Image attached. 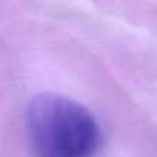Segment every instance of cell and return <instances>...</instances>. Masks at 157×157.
<instances>
[{
  "label": "cell",
  "instance_id": "6da1fadb",
  "mask_svg": "<svg viewBox=\"0 0 157 157\" xmlns=\"http://www.w3.org/2000/svg\"><path fill=\"white\" fill-rule=\"evenodd\" d=\"M27 132L33 157H94L101 131L91 112L58 93H40L27 107Z\"/></svg>",
  "mask_w": 157,
  "mask_h": 157
}]
</instances>
